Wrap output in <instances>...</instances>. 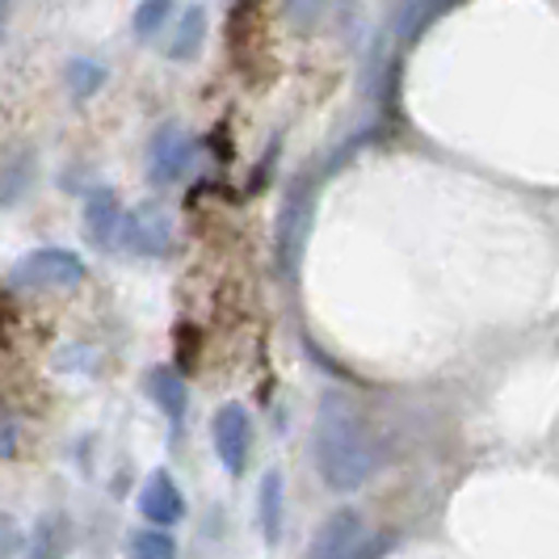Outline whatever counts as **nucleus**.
<instances>
[{"instance_id":"nucleus-11","label":"nucleus","mask_w":559,"mask_h":559,"mask_svg":"<svg viewBox=\"0 0 559 559\" xmlns=\"http://www.w3.org/2000/svg\"><path fill=\"white\" fill-rule=\"evenodd\" d=\"M72 551V522H68V513H43L34 526H29V538H26V559H63Z\"/></svg>"},{"instance_id":"nucleus-10","label":"nucleus","mask_w":559,"mask_h":559,"mask_svg":"<svg viewBox=\"0 0 559 559\" xmlns=\"http://www.w3.org/2000/svg\"><path fill=\"white\" fill-rule=\"evenodd\" d=\"M143 388L152 395V404L165 413L168 425L181 429V420L190 413V388H186V379H181L173 366H152L147 379H143Z\"/></svg>"},{"instance_id":"nucleus-16","label":"nucleus","mask_w":559,"mask_h":559,"mask_svg":"<svg viewBox=\"0 0 559 559\" xmlns=\"http://www.w3.org/2000/svg\"><path fill=\"white\" fill-rule=\"evenodd\" d=\"M17 429L13 425H4V459H13V447H17V438H13Z\"/></svg>"},{"instance_id":"nucleus-13","label":"nucleus","mask_w":559,"mask_h":559,"mask_svg":"<svg viewBox=\"0 0 559 559\" xmlns=\"http://www.w3.org/2000/svg\"><path fill=\"white\" fill-rule=\"evenodd\" d=\"M127 559H177V538L156 526L127 534Z\"/></svg>"},{"instance_id":"nucleus-2","label":"nucleus","mask_w":559,"mask_h":559,"mask_svg":"<svg viewBox=\"0 0 559 559\" xmlns=\"http://www.w3.org/2000/svg\"><path fill=\"white\" fill-rule=\"evenodd\" d=\"M9 282L17 290H72L84 282V261L72 249H34L13 265Z\"/></svg>"},{"instance_id":"nucleus-7","label":"nucleus","mask_w":559,"mask_h":559,"mask_svg":"<svg viewBox=\"0 0 559 559\" xmlns=\"http://www.w3.org/2000/svg\"><path fill=\"white\" fill-rule=\"evenodd\" d=\"M135 504H140V513L156 531H173V526L186 518V497H181L177 479L168 476V472H152V476L143 479L140 501Z\"/></svg>"},{"instance_id":"nucleus-3","label":"nucleus","mask_w":559,"mask_h":559,"mask_svg":"<svg viewBox=\"0 0 559 559\" xmlns=\"http://www.w3.org/2000/svg\"><path fill=\"white\" fill-rule=\"evenodd\" d=\"M211 447L219 454L227 476H245L252 454V417L240 400L224 404L215 417H211Z\"/></svg>"},{"instance_id":"nucleus-5","label":"nucleus","mask_w":559,"mask_h":559,"mask_svg":"<svg viewBox=\"0 0 559 559\" xmlns=\"http://www.w3.org/2000/svg\"><path fill=\"white\" fill-rule=\"evenodd\" d=\"M366 526L354 509H333L311 534L308 559H362Z\"/></svg>"},{"instance_id":"nucleus-4","label":"nucleus","mask_w":559,"mask_h":559,"mask_svg":"<svg viewBox=\"0 0 559 559\" xmlns=\"http://www.w3.org/2000/svg\"><path fill=\"white\" fill-rule=\"evenodd\" d=\"M194 160V140L186 127H160L147 143V181L152 186H173L186 177V168Z\"/></svg>"},{"instance_id":"nucleus-14","label":"nucleus","mask_w":559,"mask_h":559,"mask_svg":"<svg viewBox=\"0 0 559 559\" xmlns=\"http://www.w3.org/2000/svg\"><path fill=\"white\" fill-rule=\"evenodd\" d=\"M106 81V68L102 63H93V59H72L68 63V88H72V97H93L97 88Z\"/></svg>"},{"instance_id":"nucleus-15","label":"nucleus","mask_w":559,"mask_h":559,"mask_svg":"<svg viewBox=\"0 0 559 559\" xmlns=\"http://www.w3.org/2000/svg\"><path fill=\"white\" fill-rule=\"evenodd\" d=\"M168 17H173V4H168V0H147V4H135V34L147 43V38H156V34L168 26Z\"/></svg>"},{"instance_id":"nucleus-9","label":"nucleus","mask_w":559,"mask_h":559,"mask_svg":"<svg viewBox=\"0 0 559 559\" xmlns=\"http://www.w3.org/2000/svg\"><path fill=\"white\" fill-rule=\"evenodd\" d=\"M257 531L265 538V547H278L286 531V479L278 467H270L257 488Z\"/></svg>"},{"instance_id":"nucleus-12","label":"nucleus","mask_w":559,"mask_h":559,"mask_svg":"<svg viewBox=\"0 0 559 559\" xmlns=\"http://www.w3.org/2000/svg\"><path fill=\"white\" fill-rule=\"evenodd\" d=\"M202 34H206V9L186 4V9H181V22L173 29V38L165 43V51L173 59H194L198 47H202Z\"/></svg>"},{"instance_id":"nucleus-6","label":"nucleus","mask_w":559,"mask_h":559,"mask_svg":"<svg viewBox=\"0 0 559 559\" xmlns=\"http://www.w3.org/2000/svg\"><path fill=\"white\" fill-rule=\"evenodd\" d=\"M122 245L135 252V257H165V252L173 249V219H168L160 206L127 211Z\"/></svg>"},{"instance_id":"nucleus-8","label":"nucleus","mask_w":559,"mask_h":559,"mask_svg":"<svg viewBox=\"0 0 559 559\" xmlns=\"http://www.w3.org/2000/svg\"><path fill=\"white\" fill-rule=\"evenodd\" d=\"M122 227H127V211L114 190H93L84 202V236L97 245V249H114V240H122Z\"/></svg>"},{"instance_id":"nucleus-1","label":"nucleus","mask_w":559,"mask_h":559,"mask_svg":"<svg viewBox=\"0 0 559 559\" xmlns=\"http://www.w3.org/2000/svg\"><path fill=\"white\" fill-rule=\"evenodd\" d=\"M311 454L320 479L333 492H358L366 479L379 467V450L358 417V408L345 395H324L316 408V425H311Z\"/></svg>"}]
</instances>
